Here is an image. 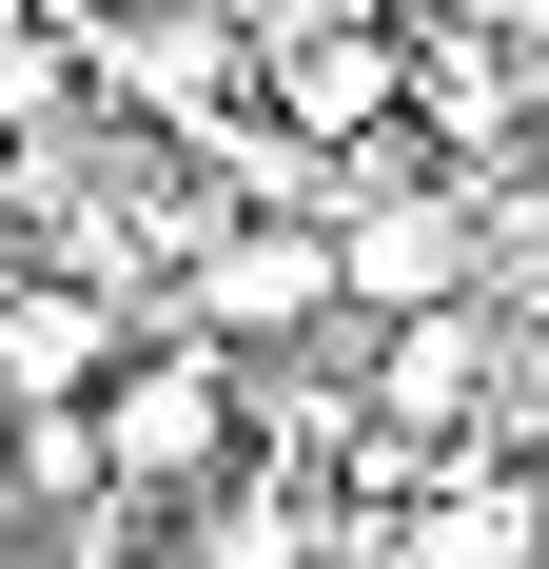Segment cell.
Instances as JSON below:
<instances>
[{
    "instance_id": "obj_1",
    "label": "cell",
    "mask_w": 549,
    "mask_h": 569,
    "mask_svg": "<svg viewBox=\"0 0 549 569\" xmlns=\"http://www.w3.org/2000/svg\"><path fill=\"white\" fill-rule=\"evenodd\" d=\"M491 276V217H471V177H412V197H353L333 217V295L353 315H432V295Z\"/></svg>"
},
{
    "instance_id": "obj_7",
    "label": "cell",
    "mask_w": 549,
    "mask_h": 569,
    "mask_svg": "<svg viewBox=\"0 0 549 569\" xmlns=\"http://www.w3.org/2000/svg\"><path fill=\"white\" fill-rule=\"evenodd\" d=\"M392 569H549V491L530 471H451L432 511L392 530Z\"/></svg>"
},
{
    "instance_id": "obj_4",
    "label": "cell",
    "mask_w": 549,
    "mask_h": 569,
    "mask_svg": "<svg viewBox=\"0 0 549 569\" xmlns=\"http://www.w3.org/2000/svg\"><path fill=\"white\" fill-rule=\"evenodd\" d=\"M295 315H333V217H236L197 256V335H295Z\"/></svg>"
},
{
    "instance_id": "obj_5",
    "label": "cell",
    "mask_w": 549,
    "mask_h": 569,
    "mask_svg": "<svg viewBox=\"0 0 549 569\" xmlns=\"http://www.w3.org/2000/svg\"><path fill=\"white\" fill-rule=\"evenodd\" d=\"M392 99H412V40L392 20H315V40L274 59V138H373Z\"/></svg>"
},
{
    "instance_id": "obj_3",
    "label": "cell",
    "mask_w": 549,
    "mask_h": 569,
    "mask_svg": "<svg viewBox=\"0 0 549 569\" xmlns=\"http://www.w3.org/2000/svg\"><path fill=\"white\" fill-rule=\"evenodd\" d=\"M471 412H491V315H471V295L392 315V353H373V432H392V452H451Z\"/></svg>"
},
{
    "instance_id": "obj_6",
    "label": "cell",
    "mask_w": 549,
    "mask_h": 569,
    "mask_svg": "<svg viewBox=\"0 0 549 569\" xmlns=\"http://www.w3.org/2000/svg\"><path fill=\"white\" fill-rule=\"evenodd\" d=\"M99 373H118V315H99V276H20V295H0V412L99 393Z\"/></svg>"
},
{
    "instance_id": "obj_8",
    "label": "cell",
    "mask_w": 549,
    "mask_h": 569,
    "mask_svg": "<svg viewBox=\"0 0 549 569\" xmlns=\"http://www.w3.org/2000/svg\"><path fill=\"white\" fill-rule=\"evenodd\" d=\"M0 491H20V511H99V491H118V471H99V393L0 412Z\"/></svg>"
},
{
    "instance_id": "obj_2",
    "label": "cell",
    "mask_w": 549,
    "mask_h": 569,
    "mask_svg": "<svg viewBox=\"0 0 549 569\" xmlns=\"http://www.w3.org/2000/svg\"><path fill=\"white\" fill-rule=\"evenodd\" d=\"M99 471H118V491H217V471H236L217 353H138V373H99Z\"/></svg>"
},
{
    "instance_id": "obj_9",
    "label": "cell",
    "mask_w": 549,
    "mask_h": 569,
    "mask_svg": "<svg viewBox=\"0 0 549 569\" xmlns=\"http://www.w3.org/2000/svg\"><path fill=\"white\" fill-rule=\"evenodd\" d=\"M197 569H315V530L274 511V491H217V511H197Z\"/></svg>"
}]
</instances>
